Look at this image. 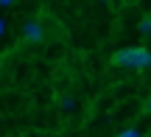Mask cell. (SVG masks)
Segmentation results:
<instances>
[{"mask_svg":"<svg viewBox=\"0 0 151 137\" xmlns=\"http://www.w3.org/2000/svg\"><path fill=\"white\" fill-rule=\"evenodd\" d=\"M9 6H14V0H0V9H9Z\"/></svg>","mask_w":151,"mask_h":137,"instance_id":"8992f818","label":"cell"},{"mask_svg":"<svg viewBox=\"0 0 151 137\" xmlns=\"http://www.w3.org/2000/svg\"><path fill=\"white\" fill-rule=\"evenodd\" d=\"M146 112H148V115H151V95H148V98H146Z\"/></svg>","mask_w":151,"mask_h":137,"instance_id":"ba28073f","label":"cell"},{"mask_svg":"<svg viewBox=\"0 0 151 137\" xmlns=\"http://www.w3.org/2000/svg\"><path fill=\"white\" fill-rule=\"evenodd\" d=\"M76 106V101L70 98V95H67V98H62V109H73Z\"/></svg>","mask_w":151,"mask_h":137,"instance_id":"5b68a950","label":"cell"},{"mask_svg":"<svg viewBox=\"0 0 151 137\" xmlns=\"http://www.w3.org/2000/svg\"><path fill=\"white\" fill-rule=\"evenodd\" d=\"M137 31H140L143 37H151V14H148V17H143V20H140V25H137Z\"/></svg>","mask_w":151,"mask_h":137,"instance_id":"3957f363","label":"cell"},{"mask_svg":"<svg viewBox=\"0 0 151 137\" xmlns=\"http://www.w3.org/2000/svg\"><path fill=\"white\" fill-rule=\"evenodd\" d=\"M115 67H126V70H148L151 67V50L146 45H132V48H123L112 56Z\"/></svg>","mask_w":151,"mask_h":137,"instance_id":"6da1fadb","label":"cell"},{"mask_svg":"<svg viewBox=\"0 0 151 137\" xmlns=\"http://www.w3.org/2000/svg\"><path fill=\"white\" fill-rule=\"evenodd\" d=\"M148 137H151V134H148Z\"/></svg>","mask_w":151,"mask_h":137,"instance_id":"9c48e42d","label":"cell"},{"mask_svg":"<svg viewBox=\"0 0 151 137\" xmlns=\"http://www.w3.org/2000/svg\"><path fill=\"white\" fill-rule=\"evenodd\" d=\"M22 42H28V45H39V42H45V28H42V22L39 20H25V25H22Z\"/></svg>","mask_w":151,"mask_h":137,"instance_id":"7a4b0ae2","label":"cell"},{"mask_svg":"<svg viewBox=\"0 0 151 137\" xmlns=\"http://www.w3.org/2000/svg\"><path fill=\"white\" fill-rule=\"evenodd\" d=\"M6 34V17H0V37Z\"/></svg>","mask_w":151,"mask_h":137,"instance_id":"52a82bcc","label":"cell"},{"mask_svg":"<svg viewBox=\"0 0 151 137\" xmlns=\"http://www.w3.org/2000/svg\"><path fill=\"white\" fill-rule=\"evenodd\" d=\"M115 137H143V132H140V129H137V126H126L123 132H118Z\"/></svg>","mask_w":151,"mask_h":137,"instance_id":"277c9868","label":"cell"}]
</instances>
